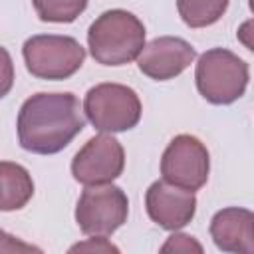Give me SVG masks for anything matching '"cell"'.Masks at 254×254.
<instances>
[{
  "instance_id": "cell-1",
  "label": "cell",
  "mask_w": 254,
  "mask_h": 254,
  "mask_svg": "<svg viewBox=\"0 0 254 254\" xmlns=\"http://www.w3.org/2000/svg\"><path fill=\"white\" fill-rule=\"evenodd\" d=\"M16 127L22 149L36 155H56L81 133L85 117L73 93L40 91L22 103Z\"/></svg>"
},
{
  "instance_id": "cell-2",
  "label": "cell",
  "mask_w": 254,
  "mask_h": 254,
  "mask_svg": "<svg viewBox=\"0 0 254 254\" xmlns=\"http://www.w3.org/2000/svg\"><path fill=\"white\" fill-rule=\"evenodd\" d=\"M145 46L143 22L121 8L99 14L87 30V48L101 65H125L137 60Z\"/></svg>"
},
{
  "instance_id": "cell-3",
  "label": "cell",
  "mask_w": 254,
  "mask_h": 254,
  "mask_svg": "<svg viewBox=\"0 0 254 254\" xmlns=\"http://www.w3.org/2000/svg\"><path fill=\"white\" fill-rule=\"evenodd\" d=\"M248 64L226 48H212L198 56L194 81L198 93L212 105H230L248 87Z\"/></svg>"
},
{
  "instance_id": "cell-4",
  "label": "cell",
  "mask_w": 254,
  "mask_h": 254,
  "mask_svg": "<svg viewBox=\"0 0 254 254\" xmlns=\"http://www.w3.org/2000/svg\"><path fill=\"white\" fill-rule=\"evenodd\" d=\"M141 99L135 89L123 83H97L83 99L87 121L101 133L133 129L141 119Z\"/></svg>"
},
{
  "instance_id": "cell-5",
  "label": "cell",
  "mask_w": 254,
  "mask_h": 254,
  "mask_svg": "<svg viewBox=\"0 0 254 254\" xmlns=\"http://www.w3.org/2000/svg\"><path fill=\"white\" fill-rule=\"evenodd\" d=\"M22 56L26 69L38 79H67L85 60L83 46L71 36L38 34L24 42Z\"/></svg>"
},
{
  "instance_id": "cell-6",
  "label": "cell",
  "mask_w": 254,
  "mask_h": 254,
  "mask_svg": "<svg viewBox=\"0 0 254 254\" xmlns=\"http://www.w3.org/2000/svg\"><path fill=\"white\" fill-rule=\"evenodd\" d=\"M127 194L111 183L85 187L75 206V222L85 236H111L127 222Z\"/></svg>"
},
{
  "instance_id": "cell-7",
  "label": "cell",
  "mask_w": 254,
  "mask_h": 254,
  "mask_svg": "<svg viewBox=\"0 0 254 254\" xmlns=\"http://www.w3.org/2000/svg\"><path fill=\"white\" fill-rule=\"evenodd\" d=\"M210 171L208 149L194 135H177L161 157V175L167 183L187 190H198L206 185Z\"/></svg>"
},
{
  "instance_id": "cell-8",
  "label": "cell",
  "mask_w": 254,
  "mask_h": 254,
  "mask_svg": "<svg viewBox=\"0 0 254 254\" xmlns=\"http://www.w3.org/2000/svg\"><path fill=\"white\" fill-rule=\"evenodd\" d=\"M123 167L125 151L121 143L109 133H99L75 153L71 161V175L85 187L105 185L115 181L123 173Z\"/></svg>"
},
{
  "instance_id": "cell-9",
  "label": "cell",
  "mask_w": 254,
  "mask_h": 254,
  "mask_svg": "<svg viewBox=\"0 0 254 254\" xmlns=\"http://www.w3.org/2000/svg\"><path fill=\"white\" fill-rule=\"evenodd\" d=\"M196 58V50L183 38L161 36L143 46L137 56L141 73L155 81H167L181 75Z\"/></svg>"
},
{
  "instance_id": "cell-10",
  "label": "cell",
  "mask_w": 254,
  "mask_h": 254,
  "mask_svg": "<svg viewBox=\"0 0 254 254\" xmlns=\"http://www.w3.org/2000/svg\"><path fill=\"white\" fill-rule=\"evenodd\" d=\"M145 208L149 218L165 230H179L187 226L196 212V196L192 190L163 181L151 183L145 192Z\"/></svg>"
},
{
  "instance_id": "cell-11",
  "label": "cell",
  "mask_w": 254,
  "mask_h": 254,
  "mask_svg": "<svg viewBox=\"0 0 254 254\" xmlns=\"http://www.w3.org/2000/svg\"><path fill=\"white\" fill-rule=\"evenodd\" d=\"M210 236L218 250L254 254V214L242 206L218 210L210 220Z\"/></svg>"
},
{
  "instance_id": "cell-12",
  "label": "cell",
  "mask_w": 254,
  "mask_h": 254,
  "mask_svg": "<svg viewBox=\"0 0 254 254\" xmlns=\"http://www.w3.org/2000/svg\"><path fill=\"white\" fill-rule=\"evenodd\" d=\"M34 196V181L26 167L0 161V210L12 212L24 208Z\"/></svg>"
},
{
  "instance_id": "cell-13",
  "label": "cell",
  "mask_w": 254,
  "mask_h": 254,
  "mask_svg": "<svg viewBox=\"0 0 254 254\" xmlns=\"http://www.w3.org/2000/svg\"><path fill=\"white\" fill-rule=\"evenodd\" d=\"M228 8V0H177L181 20L189 28H206L216 24Z\"/></svg>"
},
{
  "instance_id": "cell-14",
  "label": "cell",
  "mask_w": 254,
  "mask_h": 254,
  "mask_svg": "<svg viewBox=\"0 0 254 254\" xmlns=\"http://www.w3.org/2000/svg\"><path fill=\"white\" fill-rule=\"evenodd\" d=\"M32 4L42 22L56 24H69L87 8V0H32Z\"/></svg>"
},
{
  "instance_id": "cell-15",
  "label": "cell",
  "mask_w": 254,
  "mask_h": 254,
  "mask_svg": "<svg viewBox=\"0 0 254 254\" xmlns=\"http://www.w3.org/2000/svg\"><path fill=\"white\" fill-rule=\"evenodd\" d=\"M161 252H202V246L194 240V236L175 230V234L169 236L167 242L161 246Z\"/></svg>"
},
{
  "instance_id": "cell-16",
  "label": "cell",
  "mask_w": 254,
  "mask_h": 254,
  "mask_svg": "<svg viewBox=\"0 0 254 254\" xmlns=\"http://www.w3.org/2000/svg\"><path fill=\"white\" fill-rule=\"evenodd\" d=\"M14 85V62L4 46H0V99L10 93Z\"/></svg>"
},
{
  "instance_id": "cell-17",
  "label": "cell",
  "mask_w": 254,
  "mask_h": 254,
  "mask_svg": "<svg viewBox=\"0 0 254 254\" xmlns=\"http://www.w3.org/2000/svg\"><path fill=\"white\" fill-rule=\"evenodd\" d=\"M0 252H42V248L22 242L16 236L0 230Z\"/></svg>"
},
{
  "instance_id": "cell-18",
  "label": "cell",
  "mask_w": 254,
  "mask_h": 254,
  "mask_svg": "<svg viewBox=\"0 0 254 254\" xmlns=\"http://www.w3.org/2000/svg\"><path fill=\"white\" fill-rule=\"evenodd\" d=\"M77 250H87V252H119L117 246H113L111 242H107L105 236H93L85 242H79L75 246L69 248V252H77Z\"/></svg>"
}]
</instances>
